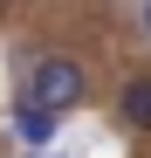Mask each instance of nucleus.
Segmentation results:
<instances>
[{"label":"nucleus","instance_id":"nucleus-1","mask_svg":"<svg viewBox=\"0 0 151 158\" xmlns=\"http://www.w3.org/2000/svg\"><path fill=\"white\" fill-rule=\"evenodd\" d=\"M21 103H35L48 117H69L76 103H89V69L69 55H41L28 76H21Z\"/></svg>","mask_w":151,"mask_h":158},{"label":"nucleus","instance_id":"nucleus-2","mask_svg":"<svg viewBox=\"0 0 151 158\" xmlns=\"http://www.w3.org/2000/svg\"><path fill=\"white\" fill-rule=\"evenodd\" d=\"M7 124H14V138H21V144H35V151H48V138H55V124H62V117H48V110H35V103H21V96H14V110H7Z\"/></svg>","mask_w":151,"mask_h":158},{"label":"nucleus","instance_id":"nucleus-3","mask_svg":"<svg viewBox=\"0 0 151 158\" xmlns=\"http://www.w3.org/2000/svg\"><path fill=\"white\" fill-rule=\"evenodd\" d=\"M117 117L131 124V131H151V76H131L117 96Z\"/></svg>","mask_w":151,"mask_h":158},{"label":"nucleus","instance_id":"nucleus-4","mask_svg":"<svg viewBox=\"0 0 151 158\" xmlns=\"http://www.w3.org/2000/svg\"><path fill=\"white\" fill-rule=\"evenodd\" d=\"M144 41H151V0H144Z\"/></svg>","mask_w":151,"mask_h":158},{"label":"nucleus","instance_id":"nucleus-5","mask_svg":"<svg viewBox=\"0 0 151 158\" xmlns=\"http://www.w3.org/2000/svg\"><path fill=\"white\" fill-rule=\"evenodd\" d=\"M41 158H62V151H41Z\"/></svg>","mask_w":151,"mask_h":158}]
</instances>
